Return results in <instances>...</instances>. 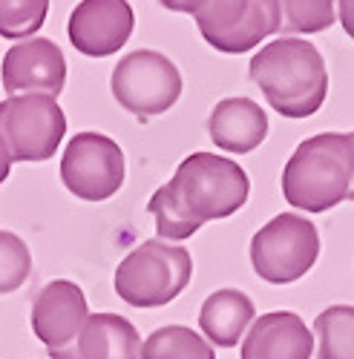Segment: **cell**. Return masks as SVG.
Segmentation results:
<instances>
[{
    "label": "cell",
    "instance_id": "cell-1",
    "mask_svg": "<svg viewBox=\"0 0 354 359\" xmlns=\"http://www.w3.org/2000/svg\"><path fill=\"white\" fill-rule=\"evenodd\" d=\"M248 75L262 89L265 101L285 118L314 115L329 93L326 61L320 49L303 38H277L265 43L251 57Z\"/></svg>",
    "mask_w": 354,
    "mask_h": 359
},
{
    "label": "cell",
    "instance_id": "cell-2",
    "mask_svg": "<svg viewBox=\"0 0 354 359\" xmlns=\"http://www.w3.org/2000/svg\"><path fill=\"white\" fill-rule=\"evenodd\" d=\"M354 175L351 133H322L306 138L282 170V196L291 207L326 213L348 198Z\"/></svg>",
    "mask_w": 354,
    "mask_h": 359
},
{
    "label": "cell",
    "instance_id": "cell-3",
    "mask_svg": "<svg viewBox=\"0 0 354 359\" xmlns=\"http://www.w3.org/2000/svg\"><path fill=\"white\" fill-rule=\"evenodd\" d=\"M170 201L190 224L202 227L216 219L233 216L248 201L251 182L233 158L214 153H193L164 184Z\"/></svg>",
    "mask_w": 354,
    "mask_h": 359
},
{
    "label": "cell",
    "instance_id": "cell-4",
    "mask_svg": "<svg viewBox=\"0 0 354 359\" xmlns=\"http://www.w3.org/2000/svg\"><path fill=\"white\" fill-rule=\"evenodd\" d=\"M193 259L185 248L147 238L115 267V293L133 308H162L190 285Z\"/></svg>",
    "mask_w": 354,
    "mask_h": 359
},
{
    "label": "cell",
    "instance_id": "cell-5",
    "mask_svg": "<svg viewBox=\"0 0 354 359\" xmlns=\"http://www.w3.org/2000/svg\"><path fill=\"white\" fill-rule=\"evenodd\" d=\"M202 38L214 49L240 55L282 29L280 0H188Z\"/></svg>",
    "mask_w": 354,
    "mask_h": 359
},
{
    "label": "cell",
    "instance_id": "cell-6",
    "mask_svg": "<svg viewBox=\"0 0 354 359\" xmlns=\"http://www.w3.org/2000/svg\"><path fill=\"white\" fill-rule=\"evenodd\" d=\"M320 256L317 227L297 216L280 213L251 238V264L259 279L271 285H288L303 279Z\"/></svg>",
    "mask_w": 354,
    "mask_h": 359
},
{
    "label": "cell",
    "instance_id": "cell-7",
    "mask_svg": "<svg viewBox=\"0 0 354 359\" xmlns=\"http://www.w3.org/2000/svg\"><path fill=\"white\" fill-rule=\"evenodd\" d=\"M112 95L127 112L150 118L167 112L182 95V72L156 49H136L112 69Z\"/></svg>",
    "mask_w": 354,
    "mask_h": 359
},
{
    "label": "cell",
    "instance_id": "cell-8",
    "mask_svg": "<svg viewBox=\"0 0 354 359\" xmlns=\"http://www.w3.org/2000/svg\"><path fill=\"white\" fill-rule=\"evenodd\" d=\"M0 135L12 161H46L67 135V115L49 95H9L0 101Z\"/></svg>",
    "mask_w": 354,
    "mask_h": 359
},
{
    "label": "cell",
    "instance_id": "cell-9",
    "mask_svg": "<svg viewBox=\"0 0 354 359\" xmlns=\"http://www.w3.org/2000/svg\"><path fill=\"white\" fill-rule=\"evenodd\" d=\"M61 182L81 201H107L124 184V153L110 135L78 133L64 149Z\"/></svg>",
    "mask_w": 354,
    "mask_h": 359
},
{
    "label": "cell",
    "instance_id": "cell-10",
    "mask_svg": "<svg viewBox=\"0 0 354 359\" xmlns=\"http://www.w3.org/2000/svg\"><path fill=\"white\" fill-rule=\"evenodd\" d=\"M4 89L9 95H61L67 83V57L55 41L46 38H29L20 43H12L4 55L0 67Z\"/></svg>",
    "mask_w": 354,
    "mask_h": 359
},
{
    "label": "cell",
    "instance_id": "cell-11",
    "mask_svg": "<svg viewBox=\"0 0 354 359\" xmlns=\"http://www.w3.org/2000/svg\"><path fill=\"white\" fill-rule=\"evenodd\" d=\"M136 26V15L127 0H81L72 9L67 35L81 55L107 57L122 49Z\"/></svg>",
    "mask_w": 354,
    "mask_h": 359
},
{
    "label": "cell",
    "instance_id": "cell-12",
    "mask_svg": "<svg viewBox=\"0 0 354 359\" xmlns=\"http://www.w3.org/2000/svg\"><path fill=\"white\" fill-rule=\"evenodd\" d=\"M86 319H90L86 296L70 279H55L44 285L32 302V331L49 353L67 351L78 339Z\"/></svg>",
    "mask_w": 354,
    "mask_h": 359
},
{
    "label": "cell",
    "instance_id": "cell-13",
    "mask_svg": "<svg viewBox=\"0 0 354 359\" xmlns=\"http://www.w3.org/2000/svg\"><path fill=\"white\" fill-rule=\"evenodd\" d=\"M314 334L291 311H271L254 319L242 342V359H311Z\"/></svg>",
    "mask_w": 354,
    "mask_h": 359
},
{
    "label": "cell",
    "instance_id": "cell-14",
    "mask_svg": "<svg viewBox=\"0 0 354 359\" xmlns=\"http://www.w3.org/2000/svg\"><path fill=\"white\" fill-rule=\"evenodd\" d=\"M141 337L136 325L118 313H90L78 339L67 348L49 353V359H138Z\"/></svg>",
    "mask_w": 354,
    "mask_h": 359
},
{
    "label": "cell",
    "instance_id": "cell-15",
    "mask_svg": "<svg viewBox=\"0 0 354 359\" xmlns=\"http://www.w3.org/2000/svg\"><path fill=\"white\" fill-rule=\"evenodd\" d=\"M208 133L225 153L245 156L268 135V115L251 98H222L211 112Z\"/></svg>",
    "mask_w": 354,
    "mask_h": 359
},
{
    "label": "cell",
    "instance_id": "cell-16",
    "mask_svg": "<svg viewBox=\"0 0 354 359\" xmlns=\"http://www.w3.org/2000/svg\"><path fill=\"white\" fill-rule=\"evenodd\" d=\"M254 319H256V308L251 302V296H245L236 287H222L211 293L199 311V327L204 339L219 348H233L236 342H242Z\"/></svg>",
    "mask_w": 354,
    "mask_h": 359
},
{
    "label": "cell",
    "instance_id": "cell-17",
    "mask_svg": "<svg viewBox=\"0 0 354 359\" xmlns=\"http://www.w3.org/2000/svg\"><path fill=\"white\" fill-rule=\"evenodd\" d=\"M138 359H216L214 345L185 325H164L141 345Z\"/></svg>",
    "mask_w": 354,
    "mask_h": 359
},
{
    "label": "cell",
    "instance_id": "cell-18",
    "mask_svg": "<svg viewBox=\"0 0 354 359\" xmlns=\"http://www.w3.org/2000/svg\"><path fill=\"white\" fill-rule=\"evenodd\" d=\"M317 359H354V308L332 305L314 319Z\"/></svg>",
    "mask_w": 354,
    "mask_h": 359
},
{
    "label": "cell",
    "instance_id": "cell-19",
    "mask_svg": "<svg viewBox=\"0 0 354 359\" xmlns=\"http://www.w3.org/2000/svg\"><path fill=\"white\" fill-rule=\"evenodd\" d=\"M49 0H0V38L29 41L46 23Z\"/></svg>",
    "mask_w": 354,
    "mask_h": 359
},
{
    "label": "cell",
    "instance_id": "cell-20",
    "mask_svg": "<svg viewBox=\"0 0 354 359\" xmlns=\"http://www.w3.org/2000/svg\"><path fill=\"white\" fill-rule=\"evenodd\" d=\"M282 32L311 35L334 23V0H280Z\"/></svg>",
    "mask_w": 354,
    "mask_h": 359
},
{
    "label": "cell",
    "instance_id": "cell-21",
    "mask_svg": "<svg viewBox=\"0 0 354 359\" xmlns=\"http://www.w3.org/2000/svg\"><path fill=\"white\" fill-rule=\"evenodd\" d=\"M29 271H32V253L18 233L0 230V296L15 293Z\"/></svg>",
    "mask_w": 354,
    "mask_h": 359
},
{
    "label": "cell",
    "instance_id": "cell-22",
    "mask_svg": "<svg viewBox=\"0 0 354 359\" xmlns=\"http://www.w3.org/2000/svg\"><path fill=\"white\" fill-rule=\"evenodd\" d=\"M147 210H150L153 219H156V230H159L162 242H185V238H190L199 230L196 224H190L179 210H176V204L170 201L164 187H159L150 196V201H147Z\"/></svg>",
    "mask_w": 354,
    "mask_h": 359
},
{
    "label": "cell",
    "instance_id": "cell-23",
    "mask_svg": "<svg viewBox=\"0 0 354 359\" xmlns=\"http://www.w3.org/2000/svg\"><path fill=\"white\" fill-rule=\"evenodd\" d=\"M340 23L346 35L354 41V0H340Z\"/></svg>",
    "mask_w": 354,
    "mask_h": 359
},
{
    "label": "cell",
    "instance_id": "cell-24",
    "mask_svg": "<svg viewBox=\"0 0 354 359\" xmlns=\"http://www.w3.org/2000/svg\"><path fill=\"white\" fill-rule=\"evenodd\" d=\"M9 170H12V153H9V144L4 141V135H0V184L9 178Z\"/></svg>",
    "mask_w": 354,
    "mask_h": 359
},
{
    "label": "cell",
    "instance_id": "cell-25",
    "mask_svg": "<svg viewBox=\"0 0 354 359\" xmlns=\"http://www.w3.org/2000/svg\"><path fill=\"white\" fill-rule=\"evenodd\" d=\"M159 4L170 12H188V0H159Z\"/></svg>",
    "mask_w": 354,
    "mask_h": 359
},
{
    "label": "cell",
    "instance_id": "cell-26",
    "mask_svg": "<svg viewBox=\"0 0 354 359\" xmlns=\"http://www.w3.org/2000/svg\"><path fill=\"white\" fill-rule=\"evenodd\" d=\"M351 141H354V133H351ZM348 201H354V175H351V187H348Z\"/></svg>",
    "mask_w": 354,
    "mask_h": 359
}]
</instances>
